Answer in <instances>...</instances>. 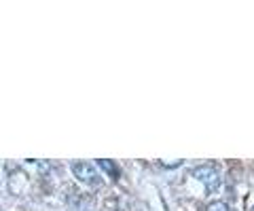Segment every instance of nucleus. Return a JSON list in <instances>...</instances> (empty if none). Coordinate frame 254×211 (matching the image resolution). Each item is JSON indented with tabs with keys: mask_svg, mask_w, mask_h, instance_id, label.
Returning a JSON list of instances; mask_svg holds the SVG:
<instances>
[{
	"mask_svg": "<svg viewBox=\"0 0 254 211\" xmlns=\"http://www.w3.org/2000/svg\"><path fill=\"white\" fill-rule=\"evenodd\" d=\"M70 169H72V175L78 179V182L87 184L91 190H100L102 186H104V182H102V177H100V173H98V169H93L91 163L74 161L72 165H70Z\"/></svg>",
	"mask_w": 254,
	"mask_h": 211,
	"instance_id": "1",
	"label": "nucleus"
},
{
	"mask_svg": "<svg viewBox=\"0 0 254 211\" xmlns=\"http://www.w3.org/2000/svg\"><path fill=\"white\" fill-rule=\"evenodd\" d=\"M205 211H235V209H231L227 203H222V201H212V203H208Z\"/></svg>",
	"mask_w": 254,
	"mask_h": 211,
	"instance_id": "4",
	"label": "nucleus"
},
{
	"mask_svg": "<svg viewBox=\"0 0 254 211\" xmlns=\"http://www.w3.org/2000/svg\"><path fill=\"white\" fill-rule=\"evenodd\" d=\"M178 165H182V161L178 159V161H172V163H165V161H161V167H168V169H172V167H178Z\"/></svg>",
	"mask_w": 254,
	"mask_h": 211,
	"instance_id": "5",
	"label": "nucleus"
},
{
	"mask_svg": "<svg viewBox=\"0 0 254 211\" xmlns=\"http://www.w3.org/2000/svg\"><path fill=\"white\" fill-rule=\"evenodd\" d=\"M190 175L197 177L199 182H203V184H205V188H208L210 192L220 188V173H218V169L214 167V165H201V167H195L193 171H190Z\"/></svg>",
	"mask_w": 254,
	"mask_h": 211,
	"instance_id": "2",
	"label": "nucleus"
},
{
	"mask_svg": "<svg viewBox=\"0 0 254 211\" xmlns=\"http://www.w3.org/2000/svg\"><path fill=\"white\" fill-rule=\"evenodd\" d=\"M250 211H254V207H252V209H250Z\"/></svg>",
	"mask_w": 254,
	"mask_h": 211,
	"instance_id": "7",
	"label": "nucleus"
},
{
	"mask_svg": "<svg viewBox=\"0 0 254 211\" xmlns=\"http://www.w3.org/2000/svg\"><path fill=\"white\" fill-rule=\"evenodd\" d=\"M98 167H102V169H104L110 177H115V179H117L119 175H121V171H119V167H117V163H115V161L100 159V161H98Z\"/></svg>",
	"mask_w": 254,
	"mask_h": 211,
	"instance_id": "3",
	"label": "nucleus"
},
{
	"mask_svg": "<svg viewBox=\"0 0 254 211\" xmlns=\"http://www.w3.org/2000/svg\"><path fill=\"white\" fill-rule=\"evenodd\" d=\"M87 211H93V209H87Z\"/></svg>",
	"mask_w": 254,
	"mask_h": 211,
	"instance_id": "6",
	"label": "nucleus"
}]
</instances>
